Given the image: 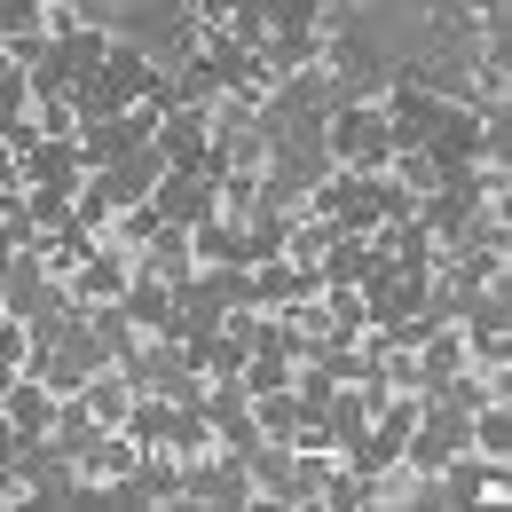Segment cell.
Listing matches in <instances>:
<instances>
[{
    "instance_id": "6da1fadb",
    "label": "cell",
    "mask_w": 512,
    "mask_h": 512,
    "mask_svg": "<svg viewBox=\"0 0 512 512\" xmlns=\"http://www.w3.org/2000/svg\"><path fill=\"white\" fill-rule=\"evenodd\" d=\"M79 79H87V119H103V111H119V103H127L150 71H142V56H111V64H87Z\"/></svg>"
},
{
    "instance_id": "7a4b0ae2",
    "label": "cell",
    "mask_w": 512,
    "mask_h": 512,
    "mask_svg": "<svg viewBox=\"0 0 512 512\" xmlns=\"http://www.w3.org/2000/svg\"><path fill=\"white\" fill-rule=\"evenodd\" d=\"M205 8H237V0H205Z\"/></svg>"
}]
</instances>
